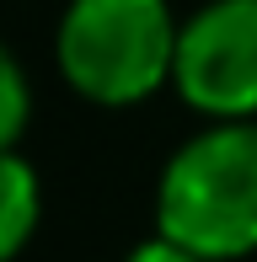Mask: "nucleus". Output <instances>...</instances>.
I'll return each instance as SVG.
<instances>
[{
    "label": "nucleus",
    "instance_id": "f257e3e1",
    "mask_svg": "<svg viewBox=\"0 0 257 262\" xmlns=\"http://www.w3.org/2000/svg\"><path fill=\"white\" fill-rule=\"evenodd\" d=\"M156 235L204 262L257 252V123H215L193 134L161 171Z\"/></svg>",
    "mask_w": 257,
    "mask_h": 262
},
{
    "label": "nucleus",
    "instance_id": "f03ea898",
    "mask_svg": "<svg viewBox=\"0 0 257 262\" xmlns=\"http://www.w3.org/2000/svg\"><path fill=\"white\" fill-rule=\"evenodd\" d=\"M177 38L166 0H70L59 16V75L86 102L128 107L166 86L177 70Z\"/></svg>",
    "mask_w": 257,
    "mask_h": 262
},
{
    "label": "nucleus",
    "instance_id": "7ed1b4c3",
    "mask_svg": "<svg viewBox=\"0 0 257 262\" xmlns=\"http://www.w3.org/2000/svg\"><path fill=\"white\" fill-rule=\"evenodd\" d=\"M172 80L215 123L257 118V0H215L182 21Z\"/></svg>",
    "mask_w": 257,
    "mask_h": 262
},
{
    "label": "nucleus",
    "instance_id": "20e7f679",
    "mask_svg": "<svg viewBox=\"0 0 257 262\" xmlns=\"http://www.w3.org/2000/svg\"><path fill=\"white\" fill-rule=\"evenodd\" d=\"M38 214H43L38 171H32L16 150H6V156H0V262H11L32 241Z\"/></svg>",
    "mask_w": 257,
    "mask_h": 262
},
{
    "label": "nucleus",
    "instance_id": "39448f33",
    "mask_svg": "<svg viewBox=\"0 0 257 262\" xmlns=\"http://www.w3.org/2000/svg\"><path fill=\"white\" fill-rule=\"evenodd\" d=\"M27 113H32V97H27V75H22L16 54L0 43V156L22 139L27 128Z\"/></svg>",
    "mask_w": 257,
    "mask_h": 262
},
{
    "label": "nucleus",
    "instance_id": "423d86ee",
    "mask_svg": "<svg viewBox=\"0 0 257 262\" xmlns=\"http://www.w3.org/2000/svg\"><path fill=\"white\" fill-rule=\"evenodd\" d=\"M123 262H204V257H193V252H182L177 241H166V235H156V241H145V246H134Z\"/></svg>",
    "mask_w": 257,
    "mask_h": 262
}]
</instances>
